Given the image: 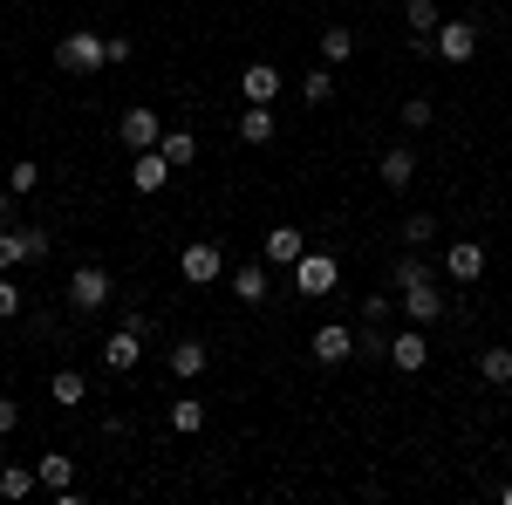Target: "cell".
<instances>
[{
  "mask_svg": "<svg viewBox=\"0 0 512 505\" xmlns=\"http://www.w3.org/2000/svg\"><path fill=\"white\" fill-rule=\"evenodd\" d=\"M164 185H171V157L164 151H130V192L158 198Z\"/></svg>",
  "mask_w": 512,
  "mask_h": 505,
  "instance_id": "30bf717a",
  "label": "cell"
},
{
  "mask_svg": "<svg viewBox=\"0 0 512 505\" xmlns=\"http://www.w3.org/2000/svg\"><path fill=\"white\" fill-rule=\"evenodd\" d=\"M506 342H512V335H506Z\"/></svg>",
  "mask_w": 512,
  "mask_h": 505,
  "instance_id": "ab89813d",
  "label": "cell"
},
{
  "mask_svg": "<svg viewBox=\"0 0 512 505\" xmlns=\"http://www.w3.org/2000/svg\"><path fill=\"white\" fill-rule=\"evenodd\" d=\"M396 239L424 253V246H431V239H437V219H431V212H410V219H403V233H396Z\"/></svg>",
  "mask_w": 512,
  "mask_h": 505,
  "instance_id": "4dcf8cb0",
  "label": "cell"
},
{
  "mask_svg": "<svg viewBox=\"0 0 512 505\" xmlns=\"http://www.w3.org/2000/svg\"><path fill=\"white\" fill-rule=\"evenodd\" d=\"M349 55H355V28H342V21H335V28H321V62H335V69H342Z\"/></svg>",
  "mask_w": 512,
  "mask_h": 505,
  "instance_id": "83f0119b",
  "label": "cell"
},
{
  "mask_svg": "<svg viewBox=\"0 0 512 505\" xmlns=\"http://www.w3.org/2000/svg\"><path fill=\"white\" fill-rule=\"evenodd\" d=\"M308 355H315L321 369H342V362H355V328H349V321H328V328H315Z\"/></svg>",
  "mask_w": 512,
  "mask_h": 505,
  "instance_id": "ba28073f",
  "label": "cell"
},
{
  "mask_svg": "<svg viewBox=\"0 0 512 505\" xmlns=\"http://www.w3.org/2000/svg\"><path fill=\"white\" fill-rule=\"evenodd\" d=\"M48 396L76 410V403H89V376H82V369H55V376H48Z\"/></svg>",
  "mask_w": 512,
  "mask_h": 505,
  "instance_id": "603a6c76",
  "label": "cell"
},
{
  "mask_svg": "<svg viewBox=\"0 0 512 505\" xmlns=\"http://www.w3.org/2000/svg\"><path fill=\"white\" fill-rule=\"evenodd\" d=\"M55 69L62 76H103L110 69V55H103V35L96 28H76V35L55 41Z\"/></svg>",
  "mask_w": 512,
  "mask_h": 505,
  "instance_id": "6da1fadb",
  "label": "cell"
},
{
  "mask_svg": "<svg viewBox=\"0 0 512 505\" xmlns=\"http://www.w3.org/2000/svg\"><path fill=\"white\" fill-rule=\"evenodd\" d=\"M117 137L130 144V151H158V137H164L158 110H144V103H137V110H123V130H117Z\"/></svg>",
  "mask_w": 512,
  "mask_h": 505,
  "instance_id": "5bb4252c",
  "label": "cell"
},
{
  "mask_svg": "<svg viewBox=\"0 0 512 505\" xmlns=\"http://www.w3.org/2000/svg\"><path fill=\"white\" fill-rule=\"evenodd\" d=\"M403 130H431V96H403Z\"/></svg>",
  "mask_w": 512,
  "mask_h": 505,
  "instance_id": "836d02e7",
  "label": "cell"
},
{
  "mask_svg": "<svg viewBox=\"0 0 512 505\" xmlns=\"http://www.w3.org/2000/svg\"><path fill=\"white\" fill-rule=\"evenodd\" d=\"M396 294H403V314H410V321H417V328H431L437 314L451 308V301H444V294H437V280H424V287H396Z\"/></svg>",
  "mask_w": 512,
  "mask_h": 505,
  "instance_id": "2e32d148",
  "label": "cell"
},
{
  "mask_svg": "<svg viewBox=\"0 0 512 505\" xmlns=\"http://www.w3.org/2000/svg\"><path fill=\"white\" fill-rule=\"evenodd\" d=\"M14 430H21V403H14V396H0V437H14Z\"/></svg>",
  "mask_w": 512,
  "mask_h": 505,
  "instance_id": "8d00e7d4",
  "label": "cell"
},
{
  "mask_svg": "<svg viewBox=\"0 0 512 505\" xmlns=\"http://www.w3.org/2000/svg\"><path fill=\"white\" fill-rule=\"evenodd\" d=\"M233 294L246 308H260V301H267V260H246V267L233 273Z\"/></svg>",
  "mask_w": 512,
  "mask_h": 505,
  "instance_id": "44dd1931",
  "label": "cell"
},
{
  "mask_svg": "<svg viewBox=\"0 0 512 505\" xmlns=\"http://www.w3.org/2000/svg\"><path fill=\"white\" fill-rule=\"evenodd\" d=\"M35 485H41L35 465H0V499H28Z\"/></svg>",
  "mask_w": 512,
  "mask_h": 505,
  "instance_id": "4316f807",
  "label": "cell"
},
{
  "mask_svg": "<svg viewBox=\"0 0 512 505\" xmlns=\"http://www.w3.org/2000/svg\"><path fill=\"white\" fill-rule=\"evenodd\" d=\"M48 260V226H0V273Z\"/></svg>",
  "mask_w": 512,
  "mask_h": 505,
  "instance_id": "277c9868",
  "label": "cell"
},
{
  "mask_svg": "<svg viewBox=\"0 0 512 505\" xmlns=\"http://www.w3.org/2000/svg\"><path fill=\"white\" fill-rule=\"evenodd\" d=\"M110 294H117V287H110V267L89 260V267L69 273V308H76V314H103V308H110Z\"/></svg>",
  "mask_w": 512,
  "mask_h": 505,
  "instance_id": "5b68a950",
  "label": "cell"
},
{
  "mask_svg": "<svg viewBox=\"0 0 512 505\" xmlns=\"http://www.w3.org/2000/svg\"><path fill=\"white\" fill-rule=\"evenodd\" d=\"M171 430H178V437H198V430H205V403H198V396H178V403H171Z\"/></svg>",
  "mask_w": 512,
  "mask_h": 505,
  "instance_id": "f546056e",
  "label": "cell"
},
{
  "mask_svg": "<svg viewBox=\"0 0 512 505\" xmlns=\"http://www.w3.org/2000/svg\"><path fill=\"white\" fill-rule=\"evenodd\" d=\"M35 185H41V164H35V157H21V164L7 171V192H14V198H28Z\"/></svg>",
  "mask_w": 512,
  "mask_h": 505,
  "instance_id": "1f68e13d",
  "label": "cell"
},
{
  "mask_svg": "<svg viewBox=\"0 0 512 505\" xmlns=\"http://www.w3.org/2000/svg\"><path fill=\"white\" fill-rule=\"evenodd\" d=\"M280 89H287V76H280L274 62H246L239 69V103H274Z\"/></svg>",
  "mask_w": 512,
  "mask_h": 505,
  "instance_id": "7c38bea8",
  "label": "cell"
},
{
  "mask_svg": "<svg viewBox=\"0 0 512 505\" xmlns=\"http://www.w3.org/2000/svg\"><path fill=\"white\" fill-rule=\"evenodd\" d=\"M178 273H185V287H212V280H226V246H219V239H185Z\"/></svg>",
  "mask_w": 512,
  "mask_h": 505,
  "instance_id": "3957f363",
  "label": "cell"
},
{
  "mask_svg": "<svg viewBox=\"0 0 512 505\" xmlns=\"http://www.w3.org/2000/svg\"><path fill=\"white\" fill-rule=\"evenodd\" d=\"M444 280H451V287H478V280H485V246H478V239H451V246H444Z\"/></svg>",
  "mask_w": 512,
  "mask_h": 505,
  "instance_id": "52a82bcc",
  "label": "cell"
},
{
  "mask_svg": "<svg viewBox=\"0 0 512 505\" xmlns=\"http://www.w3.org/2000/svg\"><path fill=\"white\" fill-rule=\"evenodd\" d=\"M274 103H246L239 110V144H274Z\"/></svg>",
  "mask_w": 512,
  "mask_h": 505,
  "instance_id": "d6986e66",
  "label": "cell"
},
{
  "mask_svg": "<svg viewBox=\"0 0 512 505\" xmlns=\"http://www.w3.org/2000/svg\"><path fill=\"white\" fill-rule=\"evenodd\" d=\"M158 151L171 157V171H192V164H198V137H192V130H164Z\"/></svg>",
  "mask_w": 512,
  "mask_h": 505,
  "instance_id": "7402d4cb",
  "label": "cell"
},
{
  "mask_svg": "<svg viewBox=\"0 0 512 505\" xmlns=\"http://www.w3.org/2000/svg\"><path fill=\"white\" fill-rule=\"evenodd\" d=\"M301 253H308V233H301V226H267V233H260V260H267V267H294Z\"/></svg>",
  "mask_w": 512,
  "mask_h": 505,
  "instance_id": "8fae6325",
  "label": "cell"
},
{
  "mask_svg": "<svg viewBox=\"0 0 512 505\" xmlns=\"http://www.w3.org/2000/svg\"><path fill=\"white\" fill-rule=\"evenodd\" d=\"M424 280H437L431 260H424L417 246H403V253H396V287H424Z\"/></svg>",
  "mask_w": 512,
  "mask_h": 505,
  "instance_id": "484cf974",
  "label": "cell"
},
{
  "mask_svg": "<svg viewBox=\"0 0 512 505\" xmlns=\"http://www.w3.org/2000/svg\"><path fill=\"white\" fill-rule=\"evenodd\" d=\"M499 499H506V505H512V478H506V485H499Z\"/></svg>",
  "mask_w": 512,
  "mask_h": 505,
  "instance_id": "f35d334b",
  "label": "cell"
},
{
  "mask_svg": "<svg viewBox=\"0 0 512 505\" xmlns=\"http://www.w3.org/2000/svg\"><path fill=\"white\" fill-rule=\"evenodd\" d=\"M164 362H171V376H178V383H198V376H205V362H212V349L185 335V342H171V355H164Z\"/></svg>",
  "mask_w": 512,
  "mask_h": 505,
  "instance_id": "e0dca14e",
  "label": "cell"
},
{
  "mask_svg": "<svg viewBox=\"0 0 512 505\" xmlns=\"http://www.w3.org/2000/svg\"><path fill=\"white\" fill-rule=\"evenodd\" d=\"M287 273H294V294H301V301H321V294H335V280H342V260L308 246V253H301V260H294Z\"/></svg>",
  "mask_w": 512,
  "mask_h": 505,
  "instance_id": "7a4b0ae2",
  "label": "cell"
},
{
  "mask_svg": "<svg viewBox=\"0 0 512 505\" xmlns=\"http://www.w3.org/2000/svg\"><path fill=\"white\" fill-rule=\"evenodd\" d=\"M390 314H396L390 294H369V301H362V321H376V328H390Z\"/></svg>",
  "mask_w": 512,
  "mask_h": 505,
  "instance_id": "e575fe53",
  "label": "cell"
},
{
  "mask_svg": "<svg viewBox=\"0 0 512 505\" xmlns=\"http://www.w3.org/2000/svg\"><path fill=\"white\" fill-rule=\"evenodd\" d=\"M424 362H431V335H424L417 321H410V328H390V369L396 376H417Z\"/></svg>",
  "mask_w": 512,
  "mask_h": 505,
  "instance_id": "8992f818",
  "label": "cell"
},
{
  "mask_svg": "<svg viewBox=\"0 0 512 505\" xmlns=\"http://www.w3.org/2000/svg\"><path fill=\"white\" fill-rule=\"evenodd\" d=\"M437 0H403V28H410V41H437Z\"/></svg>",
  "mask_w": 512,
  "mask_h": 505,
  "instance_id": "ffe728a7",
  "label": "cell"
},
{
  "mask_svg": "<svg viewBox=\"0 0 512 505\" xmlns=\"http://www.w3.org/2000/svg\"><path fill=\"white\" fill-rule=\"evenodd\" d=\"M355 362H390V328L362 321V328H355Z\"/></svg>",
  "mask_w": 512,
  "mask_h": 505,
  "instance_id": "cb8c5ba5",
  "label": "cell"
},
{
  "mask_svg": "<svg viewBox=\"0 0 512 505\" xmlns=\"http://www.w3.org/2000/svg\"><path fill=\"white\" fill-rule=\"evenodd\" d=\"M478 376L492 389H506L512 383V342H499V349H478Z\"/></svg>",
  "mask_w": 512,
  "mask_h": 505,
  "instance_id": "d4e9b609",
  "label": "cell"
},
{
  "mask_svg": "<svg viewBox=\"0 0 512 505\" xmlns=\"http://www.w3.org/2000/svg\"><path fill=\"white\" fill-rule=\"evenodd\" d=\"M35 471H41V485H48L62 505H76V458H69V451H48Z\"/></svg>",
  "mask_w": 512,
  "mask_h": 505,
  "instance_id": "9a60e30c",
  "label": "cell"
},
{
  "mask_svg": "<svg viewBox=\"0 0 512 505\" xmlns=\"http://www.w3.org/2000/svg\"><path fill=\"white\" fill-rule=\"evenodd\" d=\"M103 55H110V69L130 62V35H103Z\"/></svg>",
  "mask_w": 512,
  "mask_h": 505,
  "instance_id": "d590c367",
  "label": "cell"
},
{
  "mask_svg": "<svg viewBox=\"0 0 512 505\" xmlns=\"http://www.w3.org/2000/svg\"><path fill=\"white\" fill-rule=\"evenodd\" d=\"M376 178H383L390 192H403V185L417 178V157H410V144H390V151L376 157Z\"/></svg>",
  "mask_w": 512,
  "mask_h": 505,
  "instance_id": "ac0fdd59",
  "label": "cell"
},
{
  "mask_svg": "<svg viewBox=\"0 0 512 505\" xmlns=\"http://www.w3.org/2000/svg\"><path fill=\"white\" fill-rule=\"evenodd\" d=\"M328 96H335V62H321V69H308V76H301V103H328Z\"/></svg>",
  "mask_w": 512,
  "mask_h": 505,
  "instance_id": "f1b7e54d",
  "label": "cell"
},
{
  "mask_svg": "<svg viewBox=\"0 0 512 505\" xmlns=\"http://www.w3.org/2000/svg\"><path fill=\"white\" fill-rule=\"evenodd\" d=\"M21 301H28V294H21V280H14V273H0V321H14Z\"/></svg>",
  "mask_w": 512,
  "mask_h": 505,
  "instance_id": "d6a6232c",
  "label": "cell"
},
{
  "mask_svg": "<svg viewBox=\"0 0 512 505\" xmlns=\"http://www.w3.org/2000/svg\"><path fill=\"white\" fill-rule=\"evenodd\" d=\"M7 219H14V192L0 185V226H7Z\"/></svg>",
  "mask_w": 512,
  "mask_h": 505,
  "instance_id": "74e56055",
  "label": "cell"
},
{
  "mask_svg": "<svg viewBox=\"0 0 512 505\" xmlns=\"http://www.w3.org/2000/svg\"><path fill=\"white\" fill-rule=\"evenodd\" d=\"M137 362H144V335H137V328H117V335L103 342V369H110V376H130Z\"/></svg>",
  "mask_w": 512,
  "mask_h": 505,
  "instance_id": "4fadbf2b",
  "label": "cell"
},
{
  "mask_svg": "<svg viewBox=\"0 0 512 505\" xmlns=\"http://www.w3.org/2000/svg\"><path fill=\"white\" fill-rule=\"evenodd\" d=\"M478 55V21H437V62L465 69Z\"/></svg>",
  "mask_w": 512,
  "mask_h": 505,
  "instance_id": "9c48e42d",
  "label": "cell"
}]
</instances>
